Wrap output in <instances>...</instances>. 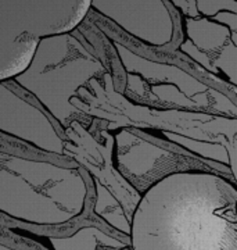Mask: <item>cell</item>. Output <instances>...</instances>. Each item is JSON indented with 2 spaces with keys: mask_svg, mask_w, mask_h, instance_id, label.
<instances>
[{
  "mask_svg": "<svg viewBox=\"0 0 237 250\" xmlns=\"http://www.w3.org/2000/svg\"><path fill=\"white\" fill-rule=\"evenodd\" d=\"M133 250H237V184L211 171L172 174L143 193Z\"/></svg>",
  "mask_w": 237,
  "mask_h": 250,
  "instance_id": "1",
  "label": "cell"
},
{
  "mask_svg": "<svg viewBox=\"0 0 237 250\" xmlns=\"http://www.w3.org/2000/svg\"><path fill=\"white\" fill-rule=\"evenodd\" d=\"M89 171L77 159L54 161L0 153V211L13 221L57 228L80 220L88 208Z\"/></svg>",
  "mask_w": 237,
  "mask_h": 250,
  "instance_id": "2",
  "label": "cell"
},
{
  "mask_svg": "<svg viewBox=\"0 0 237 250\" xmlns=\"http://www.w3.org/2000/svg\"><path fill=\"white\" fill-rule=\"evenodd\" d=\"M113 47L111 42L108 50L100 54L96 42H89L79 27L71 32L44 36L39 41L29 67L13 80L29 92L65 131L77 121L89 125L86 114L74 103L77 99L80 100L82 90L89 86L92 90L95 82L117 83L119 75L114 70L115 64L105 59Z\"/></svg>",
  "mask_w": 237,
  "mask_h": 250,
  "instance_id": "3",
  "label": "cell"
},
{
  "mask_svg": "<svg viewBox=\"0 0 237 250\" xmlns=\"http://www.w3.org/2000/svg\"><path fill=\"white\" fill-rule=\"evenodd\" d=\"M108 36V35H107ZM119 56L125 74L123 96L132 103L162 110H215L217 88L171 62H161L129 49L108 36Z\"/></svg>",
  "mask_w": 237,
  "mask_h": 250,
  "instance_id": "4",
  "label": "cell"
},
{
  "mask_svg": "<svg viewBox=\"0 0 237 250\" xmlns=\"http://www.w3.org/2000/svg\"><path fill=\"white\" fill-rule=\"evenodd\" d=\"M113 161L118 172L141 195L178 172L211 171L233 175L229 166L154 142L132 126H119L114 134Z\"/></svg>",
  "mask_w": 237,
  "mask_h": 250,
  "instance_id": "5",
  "label": "cell"
},
{
  "mask_svg": "<svg viewBox=\"0 0 237 250\" xmlns=\"http://www.w3.org/2000/svg\"><path fill=\"white\" fill-rule=\"evenodd\" d=\"M180 20L182 38L174 53L190 59L197 71L223 83L237 98V10Z\"/></svg>",
  "mask_w": 237,
  "mask_h": 250,
  "instance_id": "6",
  "label": "cell"
},
{
  "mask_svg": "<svg viewBox=\"0 0 237 250\" xmlns=\"http://www.w3.org/2000/svg\"><path fill=\"white\" fill-rule=\"evenodd\" d=\"M90 11L149 49L175 52L182 38L180 13L171 0H90Z\"/></svg>",
  "mask_w": 237,
  "mask_h": 250,
  "instance_id": "7",
  "label": "cell"
},
{
  "mask_svg": "<svg viewBox=\"0 0 237 250\" xmlns=\"http://www.w3.org/2000/svg\"><path fill=\"white\" fill-rule=\"evenodd\" d=\"M0 132L53 156L71 157L67 131L14 80L0 81Z\"/></svg>",
  "mask_w": 237,
  "mask_h": 250,
  "instance_id": "8",
  "label": "cell"
},
{
  "mask_svg": "<svg viewBox=\"0 0 237 250\" xmlns=\"http://www.w3.org/2000/svg\"><path fill=\"white\" fill-rule=\"evenodd\" d=\"M90 0H0V47L21 38L71 32L86 20Z\"/></svg>",
  "mask_w": 237,
  "mask_h": 250,
  "instance_id": "9",
  "label": "cell"
},
{
  "mask_svg": "<svg viewBox=\"0 0 237 250\" xmlns=\"http://www.w3.org/2000/svg\"><path fill=\"white\" fill-rule=\"evenodd\" d=\"M53 250H97L103 245H123L131 243V236H114L97 225L80 227L68 236H49Z\"/></svg>",
  "mask_w": 237,
  "mask_h": 250,
  "instance_id": "10",
  "label": "cell"
},
{
  "mask_svg": "<svg viewBox=\"0 0 237 250\" xmlns=\"http://www.w3.org/2000/svg\"><path fill=\"white\" fill-rule=\"evenodd\" d=\"M197 16H214L222 10H237V0H194Z\"/></svg>",
  "mask_w": 237,
  "mask_h": 250,
  "instance_id": "11",
  "label": "cell"
},
{
  "mask_svg": "<svg viewBox=\"0 0 237 250\" xmlns=\"http://www.w3.org/2000/svg\"><path fill=\"white\" fill-rule=\"evenodd\" d=\"M215 100H217L215 110L218 113H223V114L235 117L237 120V104L233 103L229 96H226L223 92H219V90L217 89V92H215Z\"/></svg>",
  "mask_w": 237,
  "mask_h": 250,
  "instance_id": "12",
  "label": "cell"
},
{
  "mask_svg": "<svg viewBox=\"0 0 237 250\" xmlns=\"http://www.w3.org/2000/svg\"><path fill=\"white\" fill-rule=\"evenodd\" d=\"M228 152H229V166L232 168L233 177L236 179L237 184V129L229 136L228 141Z\"/></svg>",
  "mask_w": 237,
  "mask_h": 250,
  "instance_id": "13",
  "label": "cell"
},
{
  "mask_svg": "<svg viewBox=\"0 0 237 250\" xmlns=\"http://www.w3.org/2000/svg\"><path fill=\"white\" fill-rule=\"evenodd\" d=\"M0 250H17V249H13V248H9V246H7V245H6L4 242H3V243L0 245Z\"/></svg>",
  "mask_w": 237,
  "mask_h": 250,
  "instance_id": "14",
  "label": "cell"
},
{
  "mask_svg": "<svg viewBox=\"0 0 237 250\" xmlns=\"http://www.w3.org/2000/svg\"><path fill=\"white\" fill-rule=\"evenodd\" d=\"M128 250H133V248H132V246H131V248H129V249H128Z\"/></svg>",
  "mask_w": 237,
  "mask_h": 250,
  "instance_id": "15",
  "label": "cell"
},
{
  "mask_svg": "<svg viewBox=\"0 0 237 250\" xmlns=\"http://www.w3.org/2000/svg\"><path fill=\"white\" fill-rule=\"evenodd\" d=\"M129 248H131V246H129ZM129 248H128V249H129Z\"/></svg>",
  "mask_w": 237,
  "mask_h": 250,
  "instance_id": "16",
  "label": "cell"
}]
</instances>
